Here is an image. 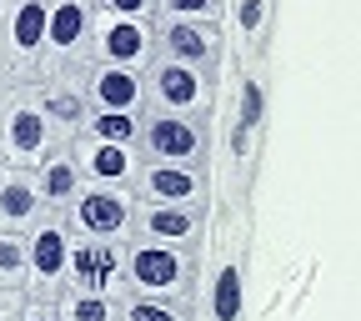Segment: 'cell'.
<instances>
[{
	"instance_id": "4fadbf2b",
	"label": "cell",
	"mask_w": 361,
	"mask_h": 321,
	"mask_svg": "<svg viewBox=\"0 0 361 321\" xmlns=\"http://www.w3.org/2000/svg\"><path fill=\"white\" fill-rule=\"evenodd\" d=\"M30 96L40 106V116L51 121V131L61 135V146H71L85 131L90 116V96H85V75H56V80H35Z\"/></svg>"
},
{
	"instance_id": "6da1fadb",
	"label": "cell",
	"mask_w": 361,
	"mask_h": 321,
	"mask_svg": "<svg viewBox=\"0 0 361 321\" xmlns=\"http://www.w3.org/2000/svg\"><path fill=\"white\" fill-rule=\"evenodd\" d=\"M90 25H96V6H90V0H51L35 80L85 75V66H90Z\"/></svg>"
},
{
	"instance_id": "9c48e42d",
	"label": "cell",
	"mask_w": 361,
	"mask_h": 321,
	"mask_svg": "<svg viewBox=\"0 0 361 321\" xmlns=\"http://www.w3.org/2000/svg\"><path fill=\"white\" fill-rule=\"evenodd\" d=\"M151 35H156V56L180 61V66H196L206 75H221V51H226L221 25H206V20H161L156 16Z\"/></svg>"
},
{
	"instance_id": "4dcf8cb0",
	"label": "cell",
	"mask_w": 361,
	"mask_h": 321,
	"mask_svg": "<svg viewBox=\"0 0 361 321\" xmlns=\"http://www.w3.org/2000/svg\"><path fill=\"white\" fill-rule=\"evenodd\" d=\"M6 96H11V90H6V85H0V111H6Z\"/></svg>"
},
{
	"instance_id": "e0dca14e",
	"label": "cell",
	"mask_w": 361,
	"mask_h": 321,
	"mask_svg": "<svg viewBox=\"0 0 361 321\" xmlns=\"http://www.w3.org/2000/svg\"><path fill=\"white\" fill-rule=\"evenodd\" d=\"M40 216H45V201H40V186H35V171L0 161V231L25 236Z\"/></svg>"
},
{
	"instance_id": "ffe728a7",
	"label": "cell",
	"mask_w": 361,
	"mask_h": 321,
	"mask_svg": "<svg viewBox=\"0 0 361 321\" xmlns=\"http://www.w3.org/2000/svg\"><path fill=\"white\" fill-rule=\"evenodd\" d=\"M80 135L116 141V146H135V141H141V111H90Z\"/></svg>"
},
{
	"instance_id": "f1b7e54d",
	"label": "cell",
	"mask_w": 361,
	"mask_h": 321,
	"mask_svg": "<svg viewBox=\"0 0 361 321\" xmlns=\"http://www.w3.org/2000/svg\"><path fill=\"white\" fill-rule=\"evenodd\" d=\"M20 321H61V311H56L51 301H30V296H25V311H20Z\"/></svg>"
},
{
	"instance_id": "7c38bea8",
	"label": "cell",
	"mask_w": 361,
	"mask_h": 321,
	"mask_svg": "<svg viewBox=\"0 0 361 321\" xmlns=\"http://www.w3.org/2000/svg\"><path fill=\"white\" fill-rule=\"evenodd\" d=\"M130 191L135 201H151V206H206V166L141 161Z\"/></svg>"
},
{
	"instance_id": "30bf717a",
	"label": "cell",
	"mask_w": 361,
	"mask_h": 321,
	"mask_svg": "<svg viewBox=\"0 0 361 321\" xmlns=\"http://www.w3.org/2000/svg\"><path fill=\"white\" fill-rule=\"evenodd\" d=\"M66 286L126 296V241L71 236V271H66Z\"/></svg>"
},
{
	"instance_id": "8fae6325",
	"label": "cell",
	"mask_w": 361,
	"mask_h": 321,
	"mask_svg": "<svg viewBox=\"0 0 361 321\" xmlns=\"http://www.w3.org/2000/svg\"><path fill=\"white\" fill-rule=\"evenodd\" d=\"M90 61L126 66V71H146V66L156 61V35H151L146 20L96 16V25H90Z\"/></svg>"
},
{
	"instance_id": "cb8c5ba5",
	"label": "cell",
	"mask_w": 361,
	"mask_h": 321,
	"mask_svg": "<svg viewBox=\"0 0 361 321\" xmlns=\"http://www.w3.org/2000/svg\"><path fill=\"white\" fill-rule=\"evenodd\" d=\"M236 311H241V271L231 261L221 266V281H216V321H236Z\"/></svg>"
},
{
	"instance_id": "f546056e",
	"label": "cell",
	"mask_w": 361,
	"mask_h": 321,
	"mask_svg": "<svg viewBox=\"0 0 361 321\" xmlns=\"http://www.w3.org/2000/svg\"><path fill=\"white\" fill-rule=\"evenodd\" d=\"M0 85L11 90V61H6V40H0Z\"/></svg>"
},
{
	"instance_id": "7a4b0ae2",
	"label": "cell",
	"mask_w": 361,
	"mask_h": 321,
	"mask_svg": "<svg viewBox=\"0 0 361 321\" xmlns=\"http://www.w3.org/2000/svg\"><path fill=\"white\" fill-rule=\"evenodd\" d=\"M141 80H146V111H171V116H191V121L216 116V75H206L196 66L156 56L141 71Z\"/></svg>"
},
{
	"instance_id": "4316f807",
	"label": "cell",
	"mask_w": 361,
	"mask_h": 321,
	"mask_svg": "<svg viewBox=\"0 0 361 321\" xmlns=\"http://www.w3.org/2000/svg\"><path fill=\"white\" fill-rule=\"evenodd\" d=\"M261 25H266V0H241V35L256 40Z\"/></svg>"
},
{
	"instance_id": "d6986e66",
	"label": "cell",
	"mask_w": 361,
	"mask_h": 321,
	"mask_svg": "<svg viewBox=\"0 0 361 321\" xmlns=\"http://www.w3.org/2000/svg\"><path fill=\"white\" fill-rule=\"evenodd\" d=\"M56 311H61V321H121V296L66 286V291L56 296Z\"/></svg>"
},
{
	"instance_id": "44dd1931",
	"label": "cell",
	"mask_w": 361,
	"mask_h": 321,
	"mask_svg": "<svg viewBox=\"0 0 361 321\" xmlns=\"http://www.w3.org/2000/svg\"><path fill=\"white\" fill-rule=\"evenodd\" d=\"M121 321H186V301H161V296H121Z\"/></svg>"
},
{
	"instance_id": "603a6c76",
	"label": "cell",
	"mask_w": 361,
	"mask_h": 321,
	"mask_svg": "<svg viewBox=\"0 0 361 321\" xmlns=\"http://www.w3.org/2000/svg\"><path fill=\"white\" fill-rule=\"evenodd\" d=\"M0 286H25V236L0 231Z\"/></svg>"
},
{
	"instance_id": "277c9868",
	"label": "cell",
	"mask_w": 361,
	"mask_h": 321,
	"mask_svg": "<svg viewBox=\"0 0 361 321\" xmlns=\"http://www.w3.org/2000/svg\"><path fill=\"white\" fill-rule=\"evenodd\" d=\"M126 291L161 296V301H186V291H191V251L130 236L126 241Z\"/></svg>"
},
{
	"instance_id": "2e32d148",
	"label": "cell",
	"mask_w": 361,
	"mask_h": 321,
	"mask_svg": "<svg viewBox=\"0 0 361 321\" xmlns=\"http://www.w3.org/2000/svg\"><path fill=\"white\" fill-rule=\"evenodd\" d=\"M85 96H90V111H146V80H141V71L90 61Z\"/></svg>"
},
{
	"instance_id": "ac0fdd59",
	"label": "cell",
	"mask_w": 361,
	"mask_h": 321,
	"mask_svg": "<svg viewBox=\"0 0 361 321\" xmlns=\"http://www.w3.org/2000/svg\"><path fill=\"white\" fill-rule=\"evenodd\" d=\"M30 171H35V186H40L45 211H66V206L80 196V186H85V176H80L71 146H56L51 156H45L40 166H30Z\"/></svg>"
},
{
	"instance_id": "ba28073f",
	"label": "cell",
	"mask_w": 361,
	"mask_h": 321,
	"mask_svg": "<svg viewBox=\"0 0 361 321\" xmlns=\"http://www.w3.org/2000/svg\"><path fill=\"white\" fill-rule=\"evenodd\" d=\"M45 16H51V0H11L6 20H0V40H6V61H11V90L35 85L40 45H45Z\"/></svg>"
},
{
	"instance_id": "83f0119b",
	"label": "cell",
	"mask_w": 361,
	"mask_h": 321,
	"mask_svg": "<svg viewBox=\"0 0 361 321\" xmlns=\"http://www.w3.org/2000/svg\"><path fill=\"white\" fill-rule=\"evenodd\" d=\"M25 311V291L20 286H0V321H20Z\"/></svg>"
},
{
	"instance_id": "9a60e30c",
	"label": "cell",
	"mask_w": 361,
	"mask_h": 321,
	"mask_svg": "<svg viewBox=\"0 0 361 321\" xmlns=\"http://www.w3.org/2000/svg\"><path fill=\"white\" fill-rule=\"evenodd\" d=\"M201 211L206 206H151V201H135V241L191 251L196 236H201Z\"/></svg>"
},
{
	"instance_id": "5b68a950",
	"label": "cell",
	"mask_w": 361,
	"mask_h": 321,
	"mask_svg": "<svg viewBox=\"0 0 361 321\" xmlns=\"http://www.w3.org/2000/svg\"><path fill=\"white\" fill-rule=\"evenodd\" d=\"M61 146V135L51 131V121L40 116L30 85H16L6 96V111H0V161L6 166H40Z\"/></svg>"
},
{
	"instance_id": "1f68e13d",
	"label": "cell",
	"mask_w": 361,
	"mask_h": 321,
	"mask_svg": "<svg viewBox=\"0 0 361 321\" xmlns=\"http://www.w3.org/2000/svg\"><path fill=\"white\" fill-rule=\"evenodd\" d=\"M6 11H11V0H0V20H6Z\"/></svg>"
},
{
	"instance_id": "3957f363",
	"label": "cell",
	"mask_w": 361,
	"mask_h": 321,
	"mask_svg": "<svg viewBox=\"0 0 361 321\" xmlns=\"http://www.w3.org/2000/svg\"><path fill=\"white\" fill-rule=\"evenodd\" d=\"M66 271H71V226L61 211H45L30 231H25V296L30 301H51L66 291Z\"/></svg>"
},
{
	"instance_id": "484cf974",
	"label": "cell",
	"mask_w": 361,
	"mask_h": 321,
	"mask_svg": "<svg viewBox=\"0 0 361 321\" xmlns=\"http://www.w3.org/2000/svg\"><path fill=\"white\" fill-rule=\"evenodd\" d=\"M261 116H266V90H261V80H241V121H236V126L261 131Z\"/></svg>"
},
{
	"instance_id": "5bb4252c",
	"label": "cell",
	"mask_w": 361,
	"mask_h": 321,
	"mask_svg": "<svg viewBox=\"0 0 361 321\" xmlns=\"http://www.w3.org/2000/svg\"><path fill=\"white\" fill-rule=\"evenodd\" d=\"M71 156L85 176V186H135V171H141V151L135 146H116V141H96V135H75Z\"/></svg>"
},
{
	"instance_id": "8992f818",
	"label": "cell",
	"mask_w": 361,
	"mask_h": 321,
	"mask_svg": "<svg viewBox=\"0 0 361 321\" xmlns=\"http://www.w3.org/2000/svg\"><path fill=\"white\" fill-rule=\"evenodd\" d=\"M61 216L71 226V236L130 241L135 236V191H126V186H80V196Z\"/></svg>"
},
{
	"instance_id": "52a82bcc",
	"label": "cell",
	"mask_w": 361,
	"mask_h": 321,
	"mask_svg": "<svg viewBox=\"0 0 361 321\" xmlns=\"http://www.w3.org/2000/svg\"><path fill=\"white\" fill-rule=\"evenodd\" d=\"M141 161H176V166H206L211 131L206 121L171 116V111H141Z\"/></svg>"
},
{
	"instance_id": "d4e9b609",
	"label": "cell",
	"mask_w": 361,
	"mask_h": 321,
	"mask_svg": "<svg viewBox=\"0 0 361 321\" xmlns=\"http://www.w3.org/2000/svg\"><path fill=\"white\" fill-rule=\"evenodd\" d=\"M96 16H116V20H156V0H90Z\"/></svg>"
},
{
	"instance_id": "7402d4cb",
	"label": "cell",
	"mask_w": 361,
	"mask_h": 321,
	"mask_svg": "<svg viewBox=\"0 0 361 321\" xmlns=\"http://www.w3.org/2000/svg\"><path fill=\"white\" fill-rule=\"evenodd\" d=\"M156 16L161 20H206V25H221L226 20V0H156Z\"/></svg>"
}]
</instances>
